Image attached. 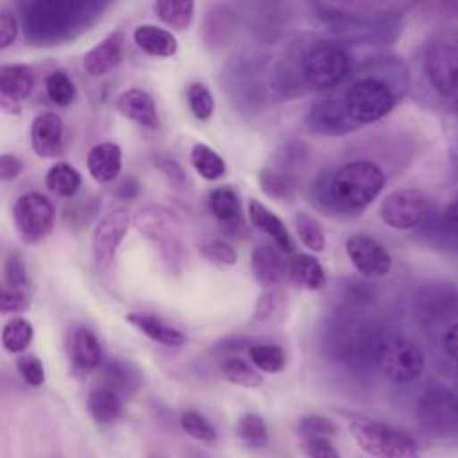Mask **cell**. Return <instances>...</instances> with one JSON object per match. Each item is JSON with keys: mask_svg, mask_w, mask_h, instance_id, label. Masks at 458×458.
<instances>
[{"mask_svg": "<svg viewBox=\"0 0 458 458\" xmlns=\"http://www.w3.org/2000/svg\"><path fill=\"white\" fill-rule=\"evenodd\" d=\"M293 224H295V233H297L299 240L302 242V245H306L313 252L324 250L326 236H324L322 225L318 224V220L315 216H311L310 213L299 211L295 215Z\"/></svg>", "mask_w": 458, "mask_h": 458, "instance_id": "39", "label": "cell"}, {"mask_svg": "<svg viewBox=\"0 0 458 458\" xmlns=\"http://www.w3.org/2000/svg\"><path fill=\"white\" fill-rule=\"evenodd\" d=\"M29 45L55 47L81 36L109 7L106 2L38 0L18 5Z\"/></svg>", "mask_w": 458, "mask_h": 458, "instance_id": "1", "label": "cell"}, {"mask_svg": "<svg viewBox=\"0 0 458 458\" xmlns=\"http://www.w3.org/2000/svg\"><path fill=\"white\" fill-rule=\"evenodd\" d=\"M23 172V161L14 154H0V181H14Z\"/></svg>", "mask_w": 458, "mask_h": 458, "instance_id": "50", "label": "cell"}, {"mask_svg": "<svg viewBox=\"0 0 458 458\" xmlns=\"http://www.w3.org/2000/svg\"><path fill=\"white\" fill-rule=\"evenodd\" d=\"M134 43L148 55H156V57H170L177 52V38L159 27V25H152V23H143L138 25L132 32Z\"/></svg>", "mask_w": 458, "mask_h": 458, "instance_id": "27", "label": "cell"}, {"mask_svg": "<svg viewBox=\"0 0 458 458\" xmlns=\"http://www.w3.org/2000/svg\"><path fill=\"white\" fill-rule=\"evenodd\" d=\"M236 435L249 445L259 447L268 440V429L265 420L256 413H243L236 422Z\"/></svg>", "mask_w": 458, "mask_h": 458, "instance_id": "41", "label": "cell"}, {"mask_svg": "<svg viewBox=\"0 0 458 458\" xmlns=\"http://www.w3.org/2000/svg\"><path fill=\"white\" fill-rule=\"evenodd\" d=\"M132 222L141 234L159 245L161 254L166 261H170L172 265L181 261V220L174 211L163 206H147L136 213Z\"/></svg>", "mask_w": 458, "mask_h": 458, "instance_id": "8", "label": "cell"}, {"mask_svg": "<svg viewBox=\"0 0 458 458\" xmlns=\"http://www.w3.org/2000/svg\"><path fill=\"white\" fill-rule=\"evenodd\" d=\"M290 159L279 157L274 165L265 166L259 174L261 190L272 199H286L295 191V152L288 154Z\"/></svg>", "mask_w": 458, "mask_h": 458, "instance_id": "20", "label": "cell"}, {"mask_svg": "<svg viewBox=\"0 0 458 458\" xmlns=\"http://www.w3.org/2000/svg\"><path fill=\"white\" fill-rule=\"evenodd\" d=\"M181 428L184 429V433L199 442L209 444L216 440V429L213 428V424L195 410H186L181 413Z\"/></svg>", "mask_w": 458, "mask_h": 458, "instance_id": "43", "label": "cell"}, {"mask_svg": "<svg viewBox=\"0 0 458 458\" xmlns=\"http://www.w3.org/2000/svg\"><path fill=\"white\" fill-rule=\"evenodd\" d=\"M424 72L438 95L458 102V39L433 41L424 55Z\"/></svg>", "mask_w": 458, "mask_h": 458, "instance_id": "9", "label": "cell"}, {"mask_svg": "<svg viewBox=\"0 0 458 458\" xmlns=\"http://www.w3.org/2000/svg\"><path fill=\"white\" fill-rule=\"evenodd\" d=\"M272 308H274V295L270 292H265L259 301H258V306H256V317L258 318H265L272 313Z\"/></svg>", "mask_w": 458, "mask_h": 458, "instance_id": "54", "label": "cell"}, {"mask_svg": "<svg viewBox=\"0 0 458 458\" xmlns=\"http://www.w3.org/2000/svg\"><path fill=\"white\" fill-rule=\"evenodd\" d=\"M13 220L21 240L36 243L50 234L55 220V208L47 195L30 191L16 199L13 206Z\"/></svg>", "mask_w": 458, "mask_h": 458, "instance_id": "10", "label": "cell"}, {"mask_svg": "<svg viewBox=\"0 0 458 458\" xmlns=\"http://www.w3.org/2000/svg\"><path fill=\"white\" fill-rule=\"evenodd\" d=\"M186 100L191 114L197 120H209L215 111V100L209 88L202 82H190L186 88Z\"/></svg>", "mask_w": 458, "mask_h": 458, "instance_id": "40", "label": "cell"}, {"mask_svg": "<svg viewBox=\"0 0 458 458\" xmlns=\"http://www.w3.org/2000/svg\"><path fill=\"white\" fill-rule=\"evenodd\" d=\"M202 256L216 265H234L238 259V254L234 247L224 240H211L199 247Z\"/></svg>", "mask_w": 458, "mask_h": 458, "instance_id": "45", "label": "cell"}, {"mask_svg": "<svg viewBox=\"0 0 458 458\" xmlns=\"http://www.w3.org/2000/svg\"><path fill=\"white\" fill-rule=\"evenodd\" d=\"M45 91L48 98L59 107H68L75 100V84L72 77L63 70H54L47 75Z\"/></svg>", "mask_w": 458, "mask_h": 458, "instance_id": "38", "label": "cell"}, {"mask_svg": "<svg viewBox=\"0 0 458 458\" xmlns=\"http://www.w3.org/2000/svg\"><path fill=\"white\" fill-rule=\"evenodd\" d=\"M345 252L352 267L365 277H381L390 272L388 250L369 234H352L345 240Z\"/></svg>", "mask_w": 458, "mask_h": 458, "instance_id": "15", "label": "cell"}, {"mask_svg": "<svg viewBox=\"0 0 458 458\" xmlns=\"http://www.w3.org/2000/svg\"><path fill=\"white\" fill-rule=\"evenodd\" d=\"M18 20L9 9H0V50L11 47L18 38Z\"/></svg>", "mask_w": 458, "mask_h": 458, "instance_id": "48", "label": "cell"}, {"mask_svg": "<svg viewBox=\"0 0 458 458\" xmlns=\"http://www.w3.org/2000/svg\"><path fill=\"white\" fill-rule=\"evenodd\" d=\"M329 352L342 361L361 360L372 347V338L365 322L356 317H338L327 338Z\"/></svg>", "mask_w": 458, "mask_h": 458, "instance_id": "13", "label": "cell"}, {"mask_svg": "<svg viewBox=\"0 0 458 458\" xmlns=\"http://www.w3.org/2000/svg\"><path fill=\"white\" fill-rule=\"evenodd\" d=\"M431 211V197L417 188H403L385 197L379 208L381 220L392 229H411Z\"/></svg>", "mask_w": 458, "mask_h": 458, "instance_id": "11", "label": "cell"}, {"mask_svg": "<svg viewBox=\"0 0 458 458\" xmlns=\"http://www.w3.org/2000/svg\"><path fill=\"white\" fill-rule=\"evenodd\" d=\"M191 165L200 177L208 181H216L225 174V161L218 152L204 143H195L191 147Z\"/></svg>", "mask_w": 458, "mask_h": 458, "instance_id": "34", "label": "cell"}, {"mask_svg": "<svg viewBox=\"0 0 458 458\" xmlns=\"http://www.w3.org/2000/svg\"><path fill=\"white\" fill-rule=\"evenodd\" d=\"M444 351L445 354L454 361L458 363V322L453 324L445 335H444Z\"/></svg>", "mask_w": 458, "mask_h": 458, "instance_id": "52", "label": "cell"}, {"mask_svg": "<svg viewBox=\"0 0 458 458\" xmlns=\"http://www.w3.org/2000/svg\"><path fill=\"white\" fill-rule=\"evenodd\" d=\"M419 426L433 437H451L458 431V395L444 386L422 392L415 404Z\"/></svg>", "mask_w": 458, "mask_h": 458, "instance_id": "7", "label": "cell"}, {"mask_svg": "<svg viewBox=\"0 0 458 458\" xmlns=\"http://www.w3.org/2000/svg\"><path fill=\"white\" fill-rule=\"evenodd\" d=\"M220 370H222V376L229 383L243 386V388H256L263 383V376L254 367H250L247 361H243L242 358H236V356L225 358L220 365Z\"/></svg>", "mask_w": 458, "mask_h": 458, "instance_id": "37", "label": "cell"}, {"mask_svg": "<svg viewBox=\"0 0 458 458\" xmlns=\"http://www.w3.org/2000/svg\"><path fill=\"white\" fill-rule=\"evenodd\" d=\"M349 55L336 43L313 45L302 57V81L313 91H324L340 84L349 73Z\"/></svg>", "mask_w": 458, "mask_h": 458, "instance_id": "6", "label": "cell"}, {"mask_svg": "<svg viewBox=\"0 0 458 458\" xmlns=\"http://www.w3.org/2000/svg\"><path fill=\"white\" fill-rule=\"evenodd\" d=\"M156 165L159 166V170L166 175V179H168L172 184L182 186V184L186 182V174H184L182 166H181L177 161H174V159H170V157H161V159L156 161Z\"/></svg>", "mask_w": 458, "mask_h": 458, "instance_id": "51", "label": "cell"}, {"mask_svg": "<svg viewBox=\"0 0 458 458\" xmlns=\"http://www.w3.org/2000/svg\"><path fill=\"white\" fill-rule=\"evenodd\" d=\"M100 385L118 392L122 397L132 394L140 386V374L127 363L113 360L100 365Z\"/></svg>", "mask_w": 458, "mask_h": 458, "instance_id": "30", "label": "cell"}, {"mask_svg": "<svg viewBox=\"0 0 458 458\" xmlns=\"http://www.w3.org/2000/svg\"><path fill=\"white\" fill-rule=\"evenodd\" d=\"M302 449L306 458H342L338 449L331 440H302Z\"/></svg>", "mask_w": 458, "mask_h": 458, "instance_id": "49", "label": "cell"}, {"mask_svg": "<svg viewBox=\"0 0 458 458\" xmlns=\"http://www.w3.org/2000/svg\"><path fill=\"white\" fill-rule=\"evenodd\" d=\"M376 363L381 374L397 385L413 383L424 370L422 349L406 336H392L377 344Z\"/></svg>", "mask_w": 458, "mask_h": 458, "instance_id": "5", "label": "cell"}, {"mask_svg": "<svg viewBox=\"0 0 458 458\" xmlns=\"http://www.w3.org/2000/svg\"><path fill=\"white\" fill-rule=\"evenodd\" d=\"M86 408L95 422L102 426H109L118 420L123 410V397L102 385H97L89 390L86 399Z\"/></svg>", "mask_w": 458, "mask_h": 458, "instance_id": "26", "label": "cell"}, {"mask_svg": "<svg viewBox=\"0 0 458 458\" xmlns=\"http://www.w3.org/2000/svg\"><path fill=\"white\" fill-rule=\"evenodd\" d=\"M88 172L98 184L113 182L122 172V148L113 141H102L88 152Z\"/></svg>", "mask_w": 458, "mask_h": 458, "instance_id": "21", "label": "cell"}, {"mask_svg": "<svg viewBox=\"0 0 458 458\" xmlns=\"http://www.w3.org/2000/svg\"><path fill=\"white\" fill-rule=\"evenodd\" d=\"M70 356L77 369L93 370L104 361L102 345L97 335L88 327H75L70 338Z\"/></svg>", "mask_w": 458, "mask_h": 458, "instance_id": "25", "label": "cell"}, {"mask_svg": "<svg viewBox=\"0 0 458 458\" xmlns=\"http://www.w3.org/2000/svg\"><path fill=\"white\" fill-rule=\"evenodd\" d=\"M236 30V13L227 4L213 5L202 21V38L209 48L227 45Z\"/></svg>", "mask_w": 458, "mask_h": 458, "instance_id": "22", "label": "cell"}, {"mask_svg": "<svg viewBox=\"0 0 458 458\" xmlns=\"http://www.w3.org/2000/svg\"><path fill=\"white\" fill-rule=\"evenodd\" d=\"M34 338L32 324L23 317H13L2 329V345L9 352H23Z\"/></svg>", "mask_w": 458, "mask_h": 458, "instance_id": "35", "label": "cell"}, {"mask_svg": "<svg viewBox=\"0 0 458 458\" xmlns=\"http://www.w3.org/2000/svg\"><path fill=\"white\" fill-rule=\"evenodd\" d=\"M154 13L168 27L186 30L193 21L195 4L190 0H159L154 4Z\"/></svg>", "mask_w": 458, "mask_h": 458, "instance_id": "33", "label": "cell"}, {"mask_svg": "<svg viewBox=\"0 0 458 458\" xmlns=\"http://www.w3.org/2000/svg\"><path fill=\"white\" fill-rule=\"evenodd\" d=\"M249 358L254 367L267 374H277L286 365V352L281 345L256 344L249 347Z\"/></svg>", "mask_w": 458, "mask_h": 458, "instance_id": "36", "label": "cell"}, {"mask_svg": "<svg viewBox=\"0 0 458 458\" xmlns=\"http://www.w3.org/2000/svg\"><path fill=\"white\" fill-rule=\"evenodd\" d=\"M129 225L131 216L125 208H116L98 220L91 238V249L98 267L107 268L113 265L120 243L129 231Z\"/></svg>", "mask_w": 458, "mask_h": 458, "instance_id": "14", "label": "cell"}, {"mask_svg": "<svg viewBox=\"0 0 458 458\" xmlns=\"http://www.w3.org/2000/svg\"><path fill=\"white\" fill-rule=\"evenodd\" d=\"M150 458H161V456H157V454H154V456H150Z\"/></svg>", "mask_w": 458, "mask_h": 458, "instance_id": "56", "label": "cell"}, {"mask_svg": "<svg viewBox=\"0 0 458 458\" xmlns=\"http://www.w3.org/2000/svg\"><path fill=\"white\" fill-rule=\"evenodd\" d=\"M64 122L55 113H41L30 123V145L39 157H57L64 150Z\"/></svg>", "mask_w": 458, "mask_h": 458, "instance_id": "17", "label": "cell"}, {"mask_svg": "<svg viewBox=\"0 0 458 458\" xmlns=\"http://www.w3.org/2000/svg\"><path fill=\"white\" fill-rule=\"evenodd\" d=\"M349 429L356 444L374 458H422L408 433L385 422L352 420Z\"/></svg>", "mask_w": 458, "mask_h": 458, "instance_id": "4", "label": "cell"}, {"mask_svg": "<svg viewBox=\"0 0 458 458\" xmlns=\"http://www.w3.org/2000/svg\"><path fill=\"white\" fill-rule=\"evenodd\" d=\"M250 268L259 284L276 286L283 279L284 261L277 249L270 245H258L250 256Z\"/></svg>", "mask_w": 458, "mask_h": 458, "instance_id": "28", "label": "cell"}, {"mask_svg": "<svg viewBox=\"0 0 458 458\" xmlns=\"http://www.w3.org/2000/svg\"><path fill=\"white\" fill-rule=\"evenodd\" d=\"M45 184L52 193L59 197H73L82 184V177L75 166L59 161L48 168Z\"/></svg>", "mask_w": 458, "mask_h": 458, "instance_id": "32", "label": "cell"}, {"mask_svg": "<svg viewBox=\"0 0 458 458\" xmlns=\"http://www.w3.org/2000/svg\"><path fill=\"white\" fill-rule=\"evenodd\" d=\"M5 284L16 292H23L29 286V276H27V268L25 263L21 259V256L18 252L9 254L7 261H5Z\"/></svg>", "mask_w": 458, "mask_h": 458, "instance_id": "46", "label": "cell"}, {"mask_svg": "<svg viewBox=\"0 0 458 458\" xmlns=\"http://www.w3.org/2000/svg\"><path fill=\"white\" fill-rule=\"evenodd\" d=\"M125 320L131 326H134L136 329H140L145 336H148L150 340H154L165 347H181L186 344L184 333H181L177 327L166 324L165 320L157 318L152 313L132 311V313H127Z\"/></svg>", "mask_w": 458, "mask_h": 458, "instance_id": "24", "label": "cell"}, {"mask_svg": "<svg viewBox=\"0 0 458 458\" xmlns=\"http://www.w3.org/2000/svg\"><path fill=\"white\" fill-rule=\"evenodd\" d=\"M123 32L114 30L84 54L82 66L88 75L102 77L114 70L123 55Z\"/></svg>", "mask_w": 458, "mask_h": 458, "instance_id": "18", "label": "cell"}, {"mask_svg": "<svg viewBox=\"0 0 458 458\" xmlns=\"http://www.w3.org/2000/svg\"><path fill=\"white\" fill-rule=\"evenodd\" d=\"M138 193H140V182H138L134 177L123 179V181L116 186V191H114V195L120 197V199H123V200H132V199L138 197Z\"/></svg>", "mask_w": 458, "mask_h": 458, "instance_id": "53", "label": "cell"}, {"mask_svg": "<svg viewBox=\"0 0 458 458\" xmlns=\"http://www.w3.org/2000/svg\"><path fill=\"white\" fill-rule=\"evenodd\" d=\"M445 224H447V229H451L458 236V199H454V202L447 208Z\"/></svg>", "mask_w": 458, "mask_h": 458, "instance_id": "55", "label": "cell"}, {"mask_svg": "<svg viewBox=\"0 0 458 458\" xmlns=\"http://www.w3.org/2000/svg\"><path fill=\"white\" fill-rule=\"evenodd\" d=\"M385 182V172L376 163L363 159L351 161L333 174L329 197L340 211H361L381 193Z\"/></svg>", "mask_w": 458, "mask_h": 458, "instance_id": "2", "label": "cell"}, {"mask_svg": "<svg viewBox=\"0 0 458 458\" xmlns=\"http://www.w3.org/2000/svg\"><path fill=\"white\" fill-rule=\"evenodd\" d=\"M116 111L145 127V129H157L159 125V114H157V107L154 98L141 88H129L125 91H122L116 98Z\"/></svg>", "mask_w": 458, "mask_h": 458, "instance_id": "19", "label": "cell"}, {"mask_svg": "<svg viewBox=\"0 0 458 458\" xmlns=\"http://www.w3.org/2000/svg\"><path fill=\"white\" fill-rule=\"evenodd\" d=\"M286 274L293 284L306 290H320L326 284V272L311 254H295L286 263Z\"/></svg>", "mask_w": 458, "mask_h": 458, "instance_id": "29", "label": "cell"}, {"mask_svg": "<svg viewBox=\"0 0 458 458\" xmlns=\"http://www.w3.org/2000/svg\"><path fill=\"white\" fill-rule=\"evenodd\" d=\"M413 311L422 322H447L458 317V288L445 281H428L413 293Z\"/></svg>", "mask_w": 458, "mask_h": 458, "instance_id": "12", "label": "cell"}, {"mask_svg": "<svg viewBox=\"0 0 458 458\" xmlns=\"http://www.w3.org/2000/svg\"><path fill=\"white\" fill-rule=\"evenodd\" d=\"M395 106L392 86L374 75L354 79L344 91L342 107L354 123H372L385 118Z\"/></svg>", "mask_w": 458, "mask_h": 458, "instance_id": "3", "label": "cell"}, {"mask_svg": "<svg viewBox=\"0 0 458 458\" xmlns=\"http://www.w3.org/2000/svg\"><path fill=\"white\" fill-rule=\"evenodd\" d=\"M297 431L302 440H318V438L331 440L336 433V426L331 419H327L324 415L311 413V415H304L299 420Z\"/></svg>", "mask_w": 458, "mask_h": 458, "instance_id": "42", "label": "cell"}, {"mask_svg": "<svg viewBox=\"0 0 458 458\" xmlns=\"http://www.w3.org/2000/svg\"><path fill=\"white\" fill-rule=\"evenodd\" d=\"M208 206L211 215L233 227L234 224H242V209H240V199L238 193L229 186H218L215 188L208 197Z\"/></svg>", "mask_w": 458, "mask_h": 458, "instance_id": "31", "label": "cell"}, {"mask_svg": "<svg viewBox=\"0 0 458 458\" xmlns=\"http://www.w3.org/2000/svg\"><path fill=\"white\" fill-rule=\"evenodd\" d=\"M16 370L21 379L30 386H41L45 383V367L38 356L23 354L16 360Z\"/></svg>", "mask_w": 458, "mask_h": 458, "instance_id": "44", "label": "cell"}, {"mask_svg": "<svg viewBox=\"0 0 458 458\" xmlns=\"http://www.w3.org/2000/svg\"><path fill=\"white\" fill-rule=\"evenodd\" d=\"M249 220L256 229L268 234L279 250H283L286 254H290L293 250V242H292V236H290L284 222L274 211H270L267 206H263L258 199L249 200Z\"/></svg>", "mask_w": 458, "mask_h": 458, "instance_id": "23", "label": "cell"}, {"mask_svg": "<svg viewBox=\"0 0 458 458\" xmlns=\"http://www.w3.org/2000/svg\"><path fill=\"white\" fill-rule=\"evenodd\" d=\"M36 73L29 64L0 66V109L9 114L21 113V102L32 93Z\"/></svg>", "mask_w": 458, "mask_h": 458, "instance_id": "16", "label": "cell"}, {"mask_svg": "<svg viewBox=\"0 0 458 458\" xmlns=\"http://www.w3.org/2000/svg\"><path fill=\"white\" fill-rule=\"evenodd\" d=\"M30 306L27 293L16 292L7 284H0V311L2 313H21Z\"/></svg>", "mask_w": 458, "mask_h": 458, "instance_id": "47", "label": "cell"}]
</instances>
